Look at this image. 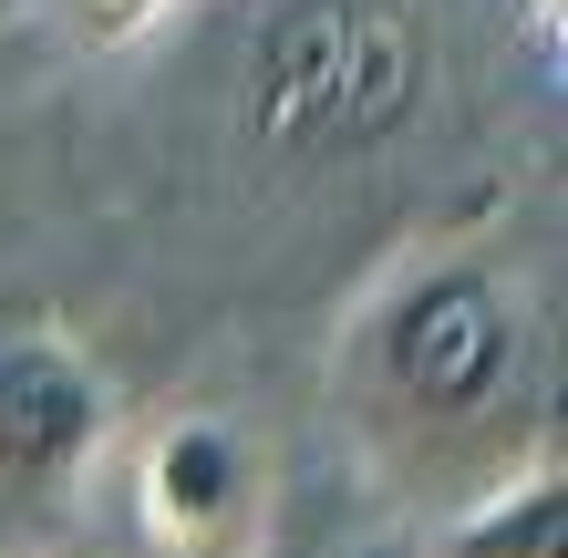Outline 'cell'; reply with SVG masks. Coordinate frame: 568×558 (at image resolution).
<instances>
[{"label":"cell","mask_w":568,"mask_h":558,"mask_svg":"<svg viewBox=\"0 0 568 558\" xmlns=\"http://www.w3.org/2000/svg\"><path fill=\"white\" fill-rule=\"evenodd\" d=\"M342 558H424V538H362V548H342Z\"/></svg>","instance_id":"obj_7"},{"label":"cell","mask_w":568,"mask_h":558,"mask_svg":"<svg viewBox=\"0 0 568 558\" xmlns=\"http://www.w3.org/2000/svg\"><path fill=\"white\" fill-rule=\"evenodd\" d=\"M114 445V404L83 352L62 342H11L0 352V497H62L93 455Z\"/></svg>","instance_id":"obj_4"},{"label":"cell","mask_w":568,"mask_h":558,"mask_svg":"<svg viewBox=\"0 0 568 558\" xmlns=\"http://www.w3.org/2000/svg\"><path fill=\"white\" fill-rule=\"evenodd\" d=\"M73 11L93 21V42H145V31L176 11V0H73Z\"/></svg>","instance_id":"obj_6"},{"label":"cell","mask_w":568,"mask_h":558,"mask_svg":"<svg viewBox=\"0 0 568 558\" xmlns=\"http://www.w3.org/2000/svg\"><path fill=\"white\" fill-rule=\"evenodd\" d=\"M352 466L445 528L455 507L558 455V290L507 239H424L331 342Z\"/></svg>","instance_id":"obj_1"},{"label":"cell","mask_w":568,"mask_h":558,"mask_svg":"<svg viewBox=\"0 0 568 558\" xmlns=\"http://www.w3.org/2000/svg\"><path fill=\"white\" fill-rule=\"evenodd\" d=\"M424 83L404 0H270L248 31V135L280 166L373 145Z\"/></svg>","instance_id":"obj_2"},{"label":"cell","mask_w":568,"mask_h":558,"mask_svg":"<svg viewBox=\"0 0 568 558\" xmlns=\"http://www.w3.org/2000/svg\"><path fill=\"white\" fill-rule=\"evenodd\" d=\"M424 558H568V476H558V455L507 476L496 497L455 507L445 548H424Z\"/></svg>","instance_id":"obj_5"},{"label":"cell","mask_w":568,"mask_h":558,"mask_svg":"<svg viewBox=\"0 0 568 558\" xmlns=\"http://www.w3.org/2000/svg\"><path fill=\"white\" fill-rule=\"evenodd\" d=\"M124 538L135 558H258L270 455L239 414L176 404L124 435Z\"/></svg>","instance_id":"obj_3"}]
</instances>
